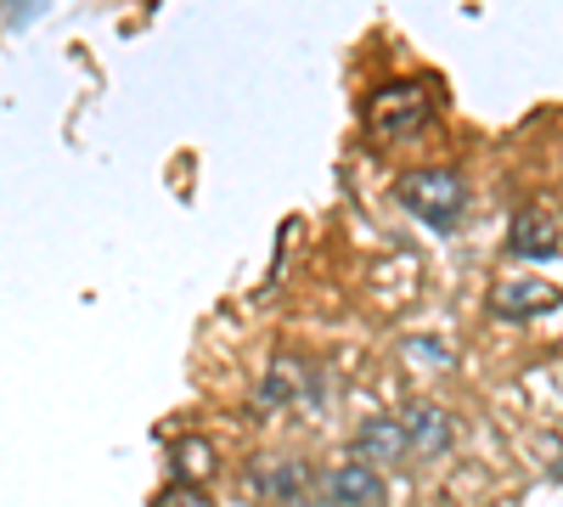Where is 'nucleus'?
<instances>
[{"instance_id": "obj_8", "label": "nucleus", "mask_w": 563, "mask_h": 507, "mask_svg": "<svg viewBox=\"0 0 563 507\" xmlns=\"http://www.w3.org/2000/svg\"><path fill=\"white\" fill-rule=\"evenodd\" d=\"M305 485H310V469H305V463H294V456H276V463H265V469H260V491H265V502H276V507L310 502V496H305Z\"/></svg>"}, {"instance_id": "obj_1", "label": "nucleus", "mask_w": 563, "mask_h": 507, "mask_svg": "<svg viewBox=\"0 0 563 507\" xmlns=\"http://www.w3.org/2000/svg\"><path fill=\"white\" fill-rule=\"evenodd\" d=\"M434 119V90L422 79H389L366 97V130L372 142H411Z\"/></svg>"}, {"instance_id": "obj_3", "label": "nucleus", "mask_w": 563, "mask_h": 507, "mask_svg": "<svg viewBox=\"0 0 563 507\" xmlns=\"http://www.w3.org/2000/svg\"><path fill=\"white\" fill-rule=\"evenodd\" d=\"M321 496H327V507H378L384 502V474L366 469L361 456H344V463H333L321 474Z\"/></svg>"}, {"instance_id": "obj_12", "label": "nucleus", "mask_w": 563, "mask_h": 507, "mask_svg": "<svg viewBox=\"0 0 563 507\" xmlns=\"http://www.w3.org/2000/svg\"><path fill=\"white\" fill-rule=\"evenodd\" d=\"M153 507H214V502H209V491H203V485H169Z\"/></svg>"}, {"instance_id": "obj_6", "label": "nucleus", "mask_w": 563, "mask_h": 507, "mask_svg": "<svg viewBox=\"0 0 563 507\" xmlns=\"http://www.w3.org/2000/svg\"><path fill=\"white\" fill-rule=\"evenodd\" d=\"M552 305H558V288L536 283V276H507V283H496V294H490V310L501 321H530Z\"/></svg>"}, {"instance_id": "obj_4", "label": "nucleus", "mask_w": 563, "mask_h": 507, "mask_svg": "<svg viewBox=\"0 0 563 507\" xmlns=\"http://www.w3.org/2000/svg\"><path fill=\"white\" fill-rule=\"evenodd\" d=\"M355 456L366 469H395L411 456V440H406V423L389 418V411H372V418L355 429Z\"/></svg>"}, {"instance_id": "obj_7", "label": "nucleus", "mask_w": 563, "mask_h": 507, "mask_svg": "<svg viewBox=\"0 0 563 507\" xmlns=\"http://www.w3.org/2000/svg\"><path fill=\"white\" fill-rule=\"evenodd\" d=\"M507 249L519 254V260H552V254L563 249L558 220H552L547 209H519V214H512V238H507Z\"/></svg>"}, {"instance_id": "obj_2", "label": "nucleus", "mask_w": 563, "mask_h": 507, "mask_svg": "<svg viewBox=\"0 0 563 507\" xmlns=\"http://www.w3.org/2000/svg\"><path fill=\"white\" fill-rule=\"evenodd\" d=\"M400 203L417 220H429L434 232H451L467 209V180H462V169H411V175H400Z\"/></svg>"}, {"instance_id": "obj_5", "label": "nucleus", "mask_w": 563, "mask_h": 507, "mask_svg": "<svg viewBox=\"0 0 563 507\" xmlns=\"http://www.w3.org/2000/svg\"><path fill=\"white\" fill-rule=\"evenodd\" d=\"M400 423H406V440H411V456H445L456 429H451V411L434 406V400H411L400 411Z\"/></svg>"}, {"instance_id": "obj_9", "label": "nucleus", "mask_w": 563, "mask_h": 507, "mask_svg": "<svg viewBox=\"0 0 563 507\" xmlns=\"http://www.w3.org/2000/svg\"><path fill=\"white\" fill-rule=\"evenodd\" d=\"M214 474V445L209 440H180L175 445V485H203Z\"/></svg>"}, {"instance_id": "obj_10", "label": "nucleus", "mask_w": 563, "mask_h": 507, "mask_svg": "<svg viewBox=\"0 0 563 507\" xmlns=\"http://www.w3.org/2000/svg\"><path fill=\"white\" fill-rule=\"evenodd\" d=\"M400 355H406V361H417L422 373H445V366H451V350H445L440 339H406V344H400Z\"/></svg>"}, {"instance_id": "obj_13", "label": "nucleus", "mask_w": 563, "mask_h": 507, "mask_svg": "<svg viewBox=\"0 0 563 507\" xmlns=\"http://www.w3.org/2000/svg\"><path fill=\"white\" fill-rule=\"evenodd\" d=\"M294 507H327V502H294Z\"/></svg>"}, {"instance_id": "obj_11", "label": "nucleus", "mask_w": 563, "mask_h": 507, "mask_svg": "<svg viewBox=\"0 0 563 507\" xmlns=\"http://www.w3.org/2000/svg\"><path fill=\"white\" fill-rule=\"evenodd\" d=\"M294 395H299V366L276 361V373H271V384H265V400H294Z\"/></svg>"}]
</instances>
